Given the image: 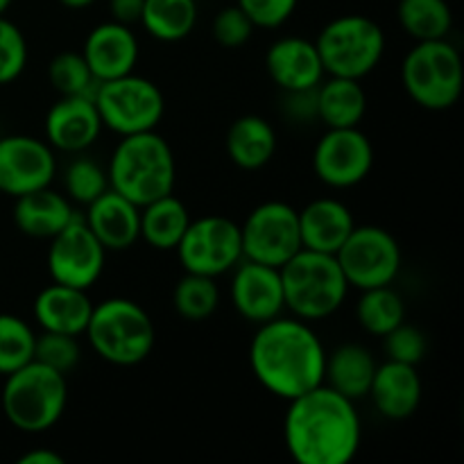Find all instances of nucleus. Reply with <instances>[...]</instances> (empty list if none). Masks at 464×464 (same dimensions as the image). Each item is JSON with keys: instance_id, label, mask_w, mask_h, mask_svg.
Listing matches in <instances>:
<instances>
[{"instance_id": "ea45409f", "label": "nucleus", "mask_w": 464, "mask_h": 464, "mask_svg": "<svg viewBox=\"0 0 464 464\" xmlns=\"http://www.w3.org/2000/svg\"><path fill=\"white\" fill-rule=\"evenodd\" d=\"M236 5L247 14L254 27L276 30L290 21L299 0H236Z\"/></svg>"}, {"instance_id": "423d86ee", "label": "nucleus", "mask_w": 464, "mask_h": 464, "mask_svg": "<svg viewBox=\"0 0 464 464\" xmlns=\"http://www.w3.org/2000/svg\"><path fill=\"white\" fill-rule=\"evenodd\" d=\"M91 349L116 367H134L152 353L157 326L134 299L109 297L95 306L84 331Z\"/></svg>"}, {"instance_id": "72a5a7b5", "label": "nucleus", "mask_w": 464, "mask_h": 464, "mask_svg": "<svg viewBox=\"0 0 464 464\" xmlns=\"http://www.w3.org/2000/svg\"><path fill=\"white\" fill-rule=\"evenodd\" d=\"M36 334L23 317L0 313V376L34 361Z\"/></svg>"}, {"instance_id": "e433bc0d", "label": "nucleus", "mask_w": 464, "mask_h": 464, "mask_svg": "<svg viewBox=\"0 0 464 464\" xmlns=\"http://www.w3.org/2000/svg\"><path fill=\"white\" fill-rule=\"evenodd\" d=\"M30 57L27 39L16 23L0 16V86L12 84L23 75Z\"/></svg>"}, {"instance_id": "f257e3e1", "label": "nucleus", "mask_w": 464, "mask_h": 464, "mask_svg": "<svg viewBox=\"0 0 464 464\" xmlns=\"http://www.w3.org/2000/svg\"><path fill=\"white\" fill-rule=\"evenodd\" d=\"M361 440L356 401L326 383L288 401L284 442L297 464H347L356 458Z\"/></svg>"}, {"instance_id": "a211bd4d", "label": "nucleus", "mask_w": 464, "mask_h": 464, "mask_svg": "<svg viewBox=\"0 0 464 464\" xmlns=\"http://www.w3.org/2000/svg\"><path fill=\"white\" fill-rule=\"evenodd\" d=\"M82 57L86 59L98 82H107L134 72L140 57V45L130 25L107 21L95 25L86 34Z\"/></svg>"}, {"instance_id": "c85d7f7f", "label": "nucleus", "mask_w": 464, "mask_h": 464, "mask_svg": "<svg viewBox=\"0 0 464 464\" xmlns=\"http://www.w3.org/2000/svg\"><path fill=\"white\" fill-rule=\"evenodd\" d=\"M140 25L163 44L184 41L198 25V0H143Z\"/></svg>"}, {"instance_id": "7ed1b4c3", "label": "nucleus", "mask_w": 464, "mask_h": 464, "mask_svg": "<svg viewBox=\"0 0 464 464\" xmlns=\"http://www.w3.org/2000/svg\"><path fill=\"white\" fill-rule=\"evenodd\" d=\"M109 188L136 207L175 193L177 163L170 143L152 131L121 136L107 166Z\"/></svg>"}, {"instance_id": "f8f14e48", "label": "nucleus", "mask_w": 464, "mask_h": 464, "mask_svg": "<svg viewBox=\"0 0 464 464\" xmlns=\"http://www.w3.org/2000/svg\"><path fill=\"white\" fill-rule=\"evenodd\" d=\"M240 243L243 258L281 267L302 249L297 208L279 199L258 204L240 225Z\"/></svg>"}, {"instance_id": "dca6fc26", "label": "nucleus", "mask_w": 464, "mask_h": 464, "mask_svg": "<svg viewBox=\"0 0 464 464\" xmlns=\"http://www.w3.org/2000/svg\"><path fill=\"white\" fill-rule=\"evenodd\" d=\"M231 304L243 320L263 324L284 315V285L279 267L243 258L231 276Z\"/></svg>"}, {"instance_id": "9d476101", "label": "nucleus", "mask_w": 464, "mask_h": 464, "mask_svg": "<svg viewBox=\"0 0 464 464\" xmlns=\"http://www.w3.org/2000/svg\"><path fill=\"white\" fill-rule=\"evenodd\" d=\"M349 288L367 290L392 285L401 270V247L388 229L356 225L335 252Z\"/></svg>"}, {"instance_id": "20e7f679", "label": "nucleus", "mask_w": 464, "mask_h": 464, "mask_svg": "<svg viewBox=\"0 0 464 464\" xmlns=\"http://www.w3.org/2000/svg\"><path fill=\"white\" fill-rule=\"evenodd\" d=\"M0 406H3L5 420L21 433H45L54 424H59L66 412V374L39 361H30L5 376Z\"/></svg>"}, {"instance_id": "4c0bfd02", "label": "nucleus", "mask_w": 464, "mask_h": 464, "mask_svg": "<svg viewBox=\"0 0 464 464\" xmlns=\"http://www.w3.org/2000/svg\"><path fill=\"white\" fill-rule=\"evenodd\" d=\"M383 349L388 361L406 362V365H420V362L424 361L426 352H429V340H426L424 331L401 322L397 329H392L388 335H383Z\"/></svg>"}, {"instance_id": "473e14b6", "label": "nucleus", "mask_w": 464, "mask_h": 464, "mask_svg": "<svg viewBox=\"0 0 464 464\" xmlns=\"http://www.w3.org/2000/svg\"><path fill=\"white\" fill-rule=\"evenodd\" d=\"M48 80L59 95H82V98H95L98 93V77L91 72L89 63L82 57V53L54 54L48 63Z\"/></svg>"}, {"instance_id": "2eb2a0df", "label": "nucleus", "mask_w": 464, "mask_h": 464, "mask_svg": "<svg viewBox=\"0 0 464 464\" xmlns=\"http://www.w3.org/2000/svg\"><path fill=\"white\" fill-rule=\"evenodd\" d=\"M57 175V157L48 140L27 134L0 139V193L9 198L48 188Z\"/></svg>"}, {"instance_id": "37998d69", "label": "nucleus", "mask_w": 464, "mask_h": 464, "mask_svg": "<svg viewBox=\"0 0 464 464\" xmlns=\"http://www.w3.org/2000/svg\"><path fill=\"white\" fill-rule=\"evenodd\" d=\"M18 464H66V460L53 449H32L18 458Z\"/></svg>"}, {"instance_id": "a19ab883", "label": "nucleus", "mask_w": 464, "mask_h": 464, "mask_svg": "<svg viewBox=\"0 0 464 464\" xmlns=\"http://www.w3.org/2000/svg\"><path fill=\"white\" fill-rule=\"evenodd\" d=\"M285 113L293 121H317V86L315 89L285 93Z\"/></svg>"}, {"instance_id": "cd10ccee", "label": "nucleus", "mask_w": 464, "mask_h": 464, "mask_svg": "<svg viewBox=\"0 0 464 464\" xmlns=\"http://www.w3.org/2000/svg\"><path fill=\"white\" fill-rule=\"evenodd\" d=\"M190 220L188 208L175 193L163 195L140 207V238L159 252H172Z\"/></svg>"}, {"instance_id": "6ab92c4d", "label": "nucleus", "mask_w": 464, "mask_h": 464, "mask_svg": "<svg viewBox=\"0 0 464 464\" xmlns=\"http://www.w3.org/2000/svg\"><path fill=\"white\" fill-rule=\"evenodd\" d=\"M266 71L284 93L315 89L326 75L315 41L302 36L276 39L266 53Z\"/></svg>"}, {"instance_id": "f704fd0d", "label": "nucleus", "mask_w": 464, "mask_h": 464, "mask_svg": "<svg viewBox=\"0 0 464 464\" xmlns=\"http://www.w3.org/2000/svg\"><path fill=\"white\" fill-rule=\"evenodd\" d=\"M63 188L71 202L89 207L104 190H109L107 168L89 157H75L63 172Z\"/></svg>"}, {"instance_id": "ddd939ff", "label": "nucleus", "mask_w": 464, "mask_h": 464, "mask_svg": "<svg viewBox=\"0 0 464 464\" xmlns=\"http://www.w3.org/2000/svg\"><path fill=\"white\" fill-rule=\"evenodd\" d=\"M45 261H48L50 279L72 288L89 290L102 276L107 249L86 227L84 218L75 216L57 236L50 238Z\"/></svg>"}, {"instance_id": "aec40b11", "label": "nucleus", "mask_w": 464, "mask_h": 464, "mask_svg": "<svg viewBox=\"0 0 464 464\" xmlns=\"http://www.w3.org/2000/svg\"><path fill=\"white\" fill-rule=\"evenodd\" d=\"M82 218L107 252H125L140 238V207L111 188L93 199Z\"/></svg>"}, {"instance_id": "a878e982", "label": "nucleus", "mask_w": 464, "mask_h": 464, "mask_svg": "<svg viewBox=\"0 0 464 464\" xmlns=\"http://www.w3.org/2000/svg\"><path fill=\"white\" fill-rule=\"evenodd\" d=\"M225 150L231 163L240 170H261L276 152L275 127L256 113H245L227 130Z\"/></svg>"}, {"instance_id": "412c9836", "label": "nucleus", "mask_w": 464, "mask_h": 464, "mask_svg": "<svg viewBox=\"0 0 464 464\" xmlns=\"http://www.w3.org/2000/svg\"><path fill=\"white\" fill-rule=\"evenodd\" d=\"M367 397L385 420L403 421L412 417L421 403V379L417 365L385 361L376 367Z\"/></svg>"}, {"instance_id": "6e6552de", "label": "nucleus", "mask_w": 464, "mask_h": 464, "mask_svg": "<svg viewBox=\"0 0 464 464\" xmlns=\"http://www.w3.org/2000/svg\"><path fill=\"white\" fill-rule=\"evenodd\" d=\"M315 48L326 75L362 80L383 59L385 32L370 16L344 14L322 27Z\"/></svg>"}, {"instance_id": "c9c22d12", "label": "nucleus", "mask_w": 464, "mask_h": 464, "mask_svg": "<svg viewBox=\"0 0 464 464\" xmlns=\"http://www.w3.org/2000/svg\"><path fill=\"white\" fill-rule=\"evenodd\" d=\"M80 358L82 347L77 335L53 334V331H44L41 335H36L34 361L44 362V365L68 376L77 367Z\"/></svg>"}, {"instance_id": "f3484780", "label": "nucleus", "mask_w": 464, "mask_h": 464, "mask_svg": "<svg viewBox=\"0 0 464 464\" xmlns=\"http://www.w3.org/2000/svg\"><path fill=\"white\" fill-rule=\"evenodd\" d=\"M45 140L53 150L82 154L102 134V118L91 98L62 95L45 113Z\"/></svg>"}, {"instance_id": "c756f323", "label": "nucleus", "mask_w": 464, "mask_h": 464, "mask_svg": "<svg viewBox=\"0 0 464 464\" xmlns=\"http://www.w3.org/2000/svg\"><path fill=\"white\" fill-rule=\"evenodd\" d=\"M356 320L370 335L383 338L406 322V304L392 285L361 290L356 304Z\"/></svg>"}, {"instance_id": "c03bdc74", "label": "nucleus", "mask_w": 464, "mask_h": 464, "mask_svg": "<svg viewBox=\"0 0 464 464\" xmlns=\"http://www.w3.org/2000/svg\"><path fill=\"white\" fill-rule=\"evenodd\" d=\"M59 3L68 9H86V7H91L95 0H59Z\"/></svg>"}, {"instance_id": "0eeeda50", "label": "nucleus", "mask_w": 464, "mask_h": 464, "mask_svg": "<svg viewBox=\"0 0 464 464\" xmlns=\"http://www.w3.org/2000/svg\"><path fill=\"white\" fill-rule=\"evenodd\" d=\"M401 84L421 109L447 111L464 89L460 53L449 39L417 41L401 62Z\"/></svg>"}, {"instance_id": "7c9ffc66", "label": "nucleus", "mask_w": 464, "mask_h": 464, "mask_svg": "<svg viewBox=\"0 0 464 464\" xmlns=\"http://www.w3.org/2000/svg\"><path fill=\"white\" fill-rule=\"evenodd\" d=\"M397 18L401 30L415 41L447 39L453 27L447 0H399Z\"/></svg>"}, {"instance_id": "bb28decb", "label": "nucleus", "mask_w": 464, "mask_h": 464, "mask_svg": "<svg viewBox=\"0 0 464 464\" xmlns=\"http://www.w3.org/2000/svg\"><path fill=\"white\" fill-rule=\"evenodd\" d=\"M365 111L367 95L361 80L329 75V80H322L317 86V121L324 122L326 130L358 127Z\"/></svg>"}, {"instance_id": "a18cd8bd", "label": "nucleus", "mask_w": 464, "mask_h": 464, "mask_svg": "<svg viewBox=\"0 0 464 464\" xmlns=\"http://www.w3.org/2000/svg\"><path fill=\"white\" fill-rule=\"evenodd\" d=\"M12 3H14V0H0V16H5V12L12 7Z\"/></svg>"}, {"instance_id": "4468645a", "label": "nucleus", "mask_w": 464, "mask_h": 464, "mask_svg": "<svg viewBox=\"0 0 464 464\" xmlns=\"http://www.w3.org/2000/svg\"><path fill=\"white\" fill-rule=\"evenodd\" d=\"M374 168V145L358 127L326 130L313 150V172L329 188H353Z\"/></svg>"}, {"instance_id": "9b49d317", "label": "nucleus", "mask_w": 464, "mask_h": 464, "mask_svg": "<svg viewBox=\"0 0 464 464\" xmlns=\"http://www.w3.org/2000/svg\"><path fill=\"white\" fill-rule=\"evenodd\" d=\"M175 252L184 272L218 279L243 261L240 225L225 216L190 220Z\"/></svg>"}, {"instance_id": "f03ea898", "label": "nucleus", "mask_w": 464, "mask_h": 464, "mask_svg": "<svg viewBox=\"0 0 464 464\" xmlns=\"http://www.w3.org/2000/svg\"><path fill=\"white\" fill-rule=\"evenodd\" d=\"M326 349L311 324L299 317H275L258 324L249 343L254 379L276 399L299 397L324 383Z\"/></svg>"}, {"instance_id": "b1692460", "label": "nucleus", "mask_w": 464, "mask_h": 464, "mask_svg": "<svg viewBox=\"0 0 464 464\" xmlns=\"http://www.w3.org/2000/svg\"><path fill=\"white\" fill-rule=\"evenodd\" d=\"M75 216L77 213L71 199L63 193L53 190L50 186L34 190V193L21 195L14 204V225L21 234L30 236V238L50 240Z\"/></svg>"}, {"instance_id": "4be33fe9", "label": "nucleus", "mask_w": 464, "mask_h": 464, "mask_svg": "<svg viewBox=\"0 0 464 464\" xmlns=\"http://www.w3.org/2000/svg\"><path fill=\"white\" fill-rule=\"evenodd\" d=\"M32 313H34V320L41 326V331L80 338V335H84L86 324L91 320L93 302H91L86 290L53 281L36 295Z\"/></svg>"}, {"instance_id": "1a4fd4ad", "label": "nucleus", "mask_w": 464, "mask_h": 464, "mask_svg": "<svg viewBox=\"0 0 464 464\" xmlns=\"http://www.w3.org/2000/svg\"><path fill=\"white\" fill-rule=\"evenodd\" d=\"M93 102L102 118V127L116 131L118 136L157 130L166 113L161 89L152 80L134 72L100 82Z\"/></svg>"}, {"instance_id": "79ce46f5", "label": "nucleus", "mask_w": 464, "mask_h": 464, "mask_svg": "<svg viewBox=\"0 0 464 464\" xmlns=\"http://www.w3.org/2000/svg\"><path fill=\"white\" fill-rule=\"evenodd\" d=\"M109 14H111V21L131 27L134 23H140L143 0H109Z\"/></svg>"}, {"instance_id": "58836bf2", "label": "nucleus", "mask_w": 464, "mask_h": 464, "mask_svg": "<svg viewBox=\"0 0 464 464\" xmlns=\"http://www.w3.org/2000/svg\"><path fill=\"white\" fill-rule=\"evenodd\" d=\"M254 23L249 21L247 14L238 7V5H231V7L220 9L213 18V39L222 45V48H243L254 34Z\"/></svg>"}, {"instance_id": "39448f33", "label": "nucleus", "mask_w": 464, "mask_h": 464, "mask_svg": "<svg viewBox=\"0 0 464 464\" xmlns=\"http://www.w3.org/2000/svg\"><path fill=\"white\" fill-rule=\"evenodd\" d=\"M285 311L304 322L326 320L340 311L349 293L335 254L299 249L279 267Z\"/></svg>"}, {"instance_id": "5701e85b", "label": "nucleus", "mask_w": 464, "mask_h": 464, "mask_svg": "<svg viewBox=\"0 0 464 464\" xmlns=\"http://www.w3.org/2000/svg\"><path fill=\"white\" fill-rule=\"evenodd\" d=\"M299 216L302 247L322 254H335L356 227L353 213L335 198H317L308 202Z\"/></svg>"}, {"instance_id": "2f4dec72", "label": "nucleus", "mask_w": 464, "mask_h": 464, "mask_svg": "<svg viewBox=\"0 0 464 464\" xmlns=\"http://www.w3.org/2000/svg\"><path fill=\"white\" fill-rule=\"evenodd\" d=\"M172 306L186 322H204L220 306V288L213 276L186 272L172 290Z\"/></svg>"}, {"instance_id": "393cba45", "label": "nucleus", "mask_w": 464, "mask_h": 464, "mask_svg": "<svg viewBox=\"0 0 464 464\" xmlns=\"http://www.w3.org/2000/svg\"><path fill=\"white\" fill-rule=\"evenodd\" d=\"M379 367L374 353L358 343H344L326 353L324 383L352 401H361L372 388V379Z\"/></svg>"}]
</instances>
